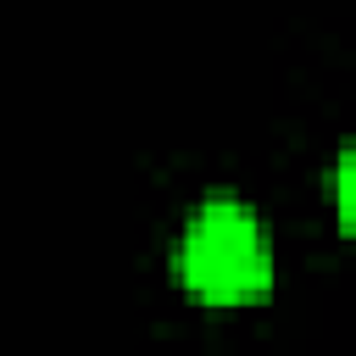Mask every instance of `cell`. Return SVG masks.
Instances as JSON below:
<instances>
[{
  "mask_svg": "<svg viewBox=\"0 0 356 356\" xmlns=\"http://www.w3.org/2000/svg\"><path fill=\"white\" fill-rule=\"evenodd\" d=\"M178 278L211 306L256 300L273 284V245L250 200L206 195L178 234Z\"/></svg>",
  "mask_w": 356,
  "mask_h": 356,
  "instance_id": "cell-1",
  "label": "cell"
},
{
  "mask_svg": "<svg viewBox=\"0 0 356 356\" xmlns=\"http://www.w3.org/2000/svg\"><path fill=\"white\" fill-rule=\"evenodd\" d=\"M334 206H339V222L356 234V139L334 161Z\"/></svg>",
  "mask_w": 356,
  "mask_h": 356,
  "instance_id": "cell-2",
  "label": "cell"
}]
</instances>
